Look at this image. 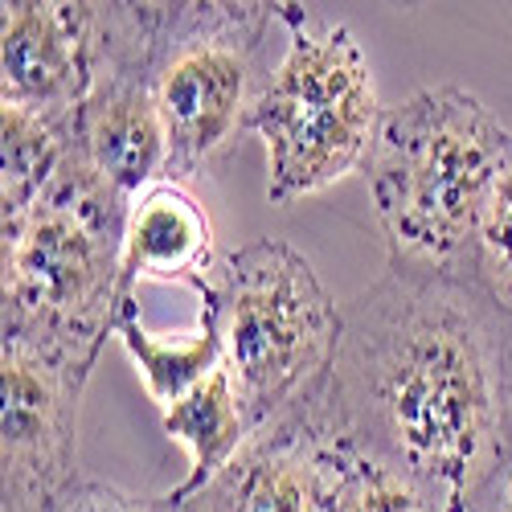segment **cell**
Listing matches in <instances>:
<instances>
[{"label":"cell","mask_w":512,"mask_h":512,"mask_svg":"<svg viewBox=\"0 0 512 512\" xmlns=\"http://www.w3.org/2000/svg\"><path fill=\"white\" fill-rule=\"evenodd\" d=\"M46 512H185V508L173 504L168 496H136V492H123L103 480H78Z\"/></svg>","instance_id":"e0dca14e"},{"label":"cell","mask_w":512,"mask_h":512,"mask_svg":"<svg viewBox=\"0 0 512 512\" xmlns=\"http://www.w3.org/2000/svg\"><path fill=\"white\" fill-rule=\"evenodd\" d=\"M115 340L123 345L127 361L136 365L148 398L160 410L181 402L185 394H193L201 386L209 373L222 369V332H218V320H213V312L205 304H201V316H197L193 332L168 340V336L144 328L136 300H127L119 308V320H115Z\"/></svg>","instance_id":"4fadbf2b"},{"label":"cell","mask_w":512,"mask_h":512,"mask_svg":"<svg viewBox=\"0 0 512 512\" xmlns=\"http://www.w3.org/2000/svg\"><path fill=\"white\" fill-rule=\"evenodd\" d=\"M160 422H164V431L189 451L185 484H177L173 492H168L173 504H185L189 496H197L238 455V447L254 431L242 402H238L234 377L226 373V365L218 373H209L193 394H185L181 402L160 410Z\"/></svg>","instance_id":"7c38bea8"},{"label":"cell","mask_w":512,"mask_h":512,"mask_svg":"<svg viewBox=\"0 0 512 512\" xmlns=\"http://www.w3.org/2000/svg\"><path fill=\"white\" fill-rule=\"evenodd\" d=\"M201 304L218 320L222 365L250 426L308 394L328 373L345 332V308H336L308 254L283 238L222 254Z\"/></svg>","instance_id":"5b68a950"},{"label":"cell","mask_w":512,"mask_h":512,"mask_svg":"<svg viewBox=\"0 0 512 512\" xmlns=\"http://www.w3.org/2000/svg\"><path fill=\"white\" fill-rule=\"evenodd\" d=\"M275 21L287 25V54L267 74L246 132L267 148L271 205H291L357 173L386 107L349 25L308 5H275Z\"/></svg>","instance_id":"277c9868"},{"label":"cell","mask_w":512,"mask_h":512,"mask_svg":"<svg viewBox=\"0 0 512 512\" xmlns=\"http://www.w3.org/2000/svg\"><path fill=\"white\" fill-rule=\"evenodd\" d=\"M324 512H443V508L435 504L431 492L418 488L410 476L394 472L390 463L373 459L369 451L353 447L349 439L332 435Z\"/></svg>","instance_id":"9a60e30c"},{"label":"cell","mask_w":512,"mask_h":512,"mask_svg":"<svg viewBox=\"0 0 512 512\" xmlns=\"http://www.w3.org/2000/svg\"><path fill=\"white\" fill-rule=\"evenodd\" d=\"M275 5L177 0L156 5V107L168 140L164 181L189 185L218 160L263 95V46Z\"/></svg>","instance_id":"8992f818"},{"label":"cell","mask_w":512,"mask_h":512,"mask_svg":"<svg viewBox=\"0 0 512 512\" xmlns=\"http://www.w3.org/2000/svg\"><path fill=\"white\" fill-rule=\"evenodd\" d=\"M508 132L459 87L418 91L381 111L361 164L390 271L463 283Z\"/></svg>","instance_id":"7a4b0ae2"},{"label":"cell","mask_w":512,"mask_h":512,"mask_svg":"<svg viewBox=\"0 0 512 512\" xmlns=\"http://www.w3.org/2000/svg\"><path fill=\"white\" fill-rule=\"evenodd\" d=\"M74 119L0 107V226H17L46 193L74 140Z\"/></svg>","instance_id":"5bb4252c"},{"label":"cell","mask_w":512,"mask_h":512,"mask_svg":"<svg viewBox=\"0 0 512 512\" xmlns=\"http://www.w3.org/2000/svg\"><path fill=\"white\" fill-rule=\"evenodd\" d=\"M496 447L500 467L512 472V316H500L496 328Z\"/></svg>","instance_id":"ac0fdd59"},{"label":"cell","mask_w":512,"mask_h":512,"mask_svg":"<svg viewBox=\"0 0 512 512\" xmlns=\"http://www.w3.org/2000/svg\"><path fill=\"white\" fill-rule=\"evenodd\" d=\"M332 435L316 394H300L287 410L254 426L238 455L213 476L185 512H324Z\"/></svg>","instance_id":"9c48e42d"},{"label":"cell","mask_w":512,"mask_h":512,"mask_svg":"<svg viewBox=\"0 0 512 512\" xmlns=\"http://www.w3.org/2000/svg\"><path fill=\"white\" fill-rule=\"evenodd\" d=\"M127 205L54 177L17 226H0V336L25 340L78 369H95L123 300L119 250Z\"/></svg>","instance_id":"3957f363"},{"label":"cell","mask_w":512,"mask_h":512,"mask_svg":"<svg viewBox=\"0 0 512 512\" xmlns=\"http://www.w3.org/2000/svg\"><path fill=\"white\" fill-rule=\"evenodd\" d=\"M222 254L213 246V222L189 185L156 181L148 185L123 226L119 250V287L123 300H136L140 283H185L197 295L209 291Z\"/></svg>","instance_id":"8fae6325"},{"label":"cell","mask_w":512,"mask_h":512,"mask_svg":"<svg viewBox=\"0 0 512 512\" xmlns=\"http://www.w3.org/2000/svg\"><path fill=\"white\" fill-rule=\"evenodd\" d=\"M95 0H5L0 5V107L70 119L91 87Z\"/></svg>","instance_id":"30bf717a"},{"label":"cell","mask_w":512,"mask_h":512,"mask_svg":"<svg viewBox=\"0 0 512 512\" xmlns=\"http://www.w3.org/2000/svg\"><path fill=\"white\" fill-rule=\"evenodd\" d=\"M156 5L107 0L91 21V87L74 132L107 189L132 205L168 173V140L156 107Z\"/></svg>","instance_id":"52a82bcc"},{"label":"cell","mask_w":512,"mask_h":512,"mask_svg":"<svg viewBox=\"0 0 512 512\" xmlns=\"http://www.w3.org/2000/svg\"><path fill=\"white\" fill-rule=\"evenodd\" d=\"M78 369L25 340L0 336V496L5 512H46L78 476Z\"/></svg>","instance_id":"ba28073f"},{"label":"cell","mask_w":512,"mask_h":512,"mask_svg":"<svg viewBox=\"0 0 512 512\" xmlns=\"http://www.w3.org/2000/svg\"><path fill=\"white\" fill-rule=\"evenodd\" d=\"M463 287H472L492 312L512 316V132L504 140L492 189L480 209Z\"/></svg>","instance_id":"2e32d148"},{"label":"cell","mask_w":512,"mask_h":512,"mask_svg":"<svg viewBox=\"0 0 512 512\" xmlns=\"http://www.w3.org/2000/svg\"><path fill=\"white\" fill-rule=\"evenodd\" d=\"M463 512H512V472L496 467L492 480L472 496V504H467Z\"/></svg>","instance_id":"d6986e66"},{"label":"cell","mask_w":512,"mask_h":512,"mask_svg":"<svg viewBox=\"0 0 512 512\" xmlns=\"http://www.w3.org/2000/svg\"><path fill=\"white\" fill-rule=\"evenodd\" d=\"M496 328L472 287L386 271L345 304V332L312 386L328 431L463 512L500 467Z\"/></svg>","instance_id":"6da1fadb"}]
</instances>
